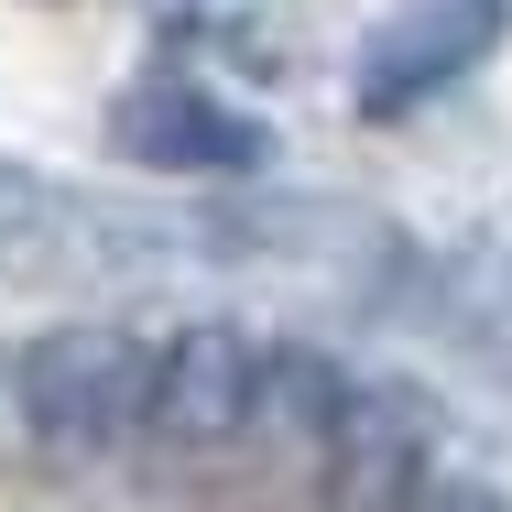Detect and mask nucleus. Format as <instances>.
<instances>
[{
    "label": "nucleus",
    "instance_id": "f257e3e1",
    "mask_svg": "<svg viewBox=\"0 0 512 512\" xmlns=\"http://www.w3.org/2000/svg\"><path fill=\"white\" fill-rule=\"evenodd\" d=\"M142 382H153V360L120 327H55L22 360L33 447L44 458H99V447H120V425H142Z\"/></svg>",
    "mask_w": 512,
    "mask_h": 512
},
{
    "label": "nucleus",
    "instance_id": "f03ea898",
    "mask_svg": "<svg viewBox=\"0 0 512 512\" xmlns=\"http://www.w3.org/2000/svg\"><path fill=\"white\" fill-rule=\"evenodd\" d=\"M262 371H273V360H262L229 316L175 327V349H153V382H142V436H153L164 458H218L229 436H251Z\"/></svg>",
    "mask_w": 512,
    "mask_h": 512
},
{
    "label": "nucleus",
    "instance_id": "7ed1b4c3",
    "mask_svg": "<svg viewBox=\"0 0 512 512\" xmlns=\"http://www.w3.org/2000/svg\"><path fill=\"white\" fill-rule=\"evenodd\" d=\"M316 480H327L338 512H414V502H425V404H414L404 382L349 393L338 425H327Z\"/></svg>",
    "mask_w": 512,
    "mask_h": 512
},
{
    "label": "nucleus",
    "instance_id": "20e7f679",
    "mask_svg": "<svg viewBox=\"0 0 512 512\" xmlns=\"http://www.w3.org/2000/svg\"><path fill=\"white\" fill-rule=\"evenodd\" d=\"M502 33V0H414L404 22L360 55V109L371 120H404L414 99H436L458 66H480Z\"/></svg>",
    "mask_w": 512,
    "mask_h": 512
},
{
    "label": "nucleus",
    "instance_id": "39448f33",
    "mask_svg": "<svg viewBox=\"0 0 512 512\" xmlns=\"http://www.w3.org/2000/svg\"><path fill=\"white\" fill-rule=\"evenodd\" d=\"M109 131H120V153H131V164H186V175H240V164H262V153H273L251 120L207 109L186 77H153V88H131Z\"/></svg>",
    "mask_w": 512,
    "mask_h": 512
},
{
    "label": "nucleus",
    "instance_id": "423d86ee",
    "mask_svg": "<svg viewBox=\"0 0 512 512\" xmlns=\"http://www.w3.org/2000/svg\"><path fill=\"white\" fill-rule=\"evenodd\" d=\"M414 512H512L502 491H480V480H425V502Z\"/></svg>",
    "mask_w": 512,
    "mask_h": 512
}]
</instances>
